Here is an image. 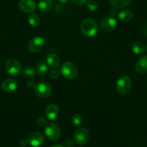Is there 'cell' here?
<instances>
[{"label": "cell", "instance_id": "cell-21", "mask_svg": "<svg viewBox=\"0 0 147 147\" xmlns=\"http://www.w3.org/2000/svg\"><path fill=\"white\" fill-rule=\"evenodd\" d=\"M22 74L27 78H32L33 77H35L36 71L35 70L34 68L31 67V66H27L22 69Z\"/></svg>", "mask_w": 147, "mask_h": 147}, {"label": "cell", "instance_id": "cell-5", "mask_svg": "<svg viewBox=\"0 0 147 147\" xmlns=\"http://www.w3.org/2000/svg\"><path fill=\"white\" fill-rule=\"evenodd\" d=\"M34 90L35 94L40 98H47L52 93L51 87L47 82H40L35 84Z\"/></svg>", "mask_w": 147, "mask_h": 147}, {"label": "cell", "instance_id": "cell-23", "mask_svg": "<svg viewBox=\"0 0 147 147\" xmlns=\"http://www.w3.org/2000/svg\"><path fill=\"white\" fill-rule=\"evenodd\" d=\"M82 117L79 113L74 114L71 118L72 123L75 125V126H80L82 123Z\"/></svg>", "mask_w": 147, "mask_h": 147}, {"label": "cell", "instance_id": "cell-15", "mask_svg": "<svg viewBox=\"0 0 147 147\" xmlns=\"http://www.w3.org/2000/svg\"><path fill=\"white\" fill-rule=\"evenodd\" d=\"M53 2L52 0H40L38 5L39 11L42 13L49 12L53 8Z\"/></svg>", "mask_w": 147, "mask_h": 147}, {"label": "cell", "instance_id": "cell-17", "mask_svg": "<svg viewBox=\"0 0 147 147\" xmlns=\"http://www.w3.org/2000/svg\"><path fill=\"white\" fill-rule=\"evenodd\" d=\"M46 62L51 67L56 68L60 64V59H59V56L55 53H50L48 55Z\"/></svg>", "mask_w": 147, "mask_h": 147}, {"label": "cell", "instance_id": "cell-24", "mask_svg": "<svg viewBox=\"0 0 147 147\" xmlns=\"http://www.w3.org/2000/svg\"><path fill=\"white\" fill-rule=\"evenodd\" d=\"M87 6L90 11H96L99 8V4L95 0H89L87 2Z\"/></svg>", "mask_w": 147, "mask_h": 147}, {"label": "cell", "instance_id": "cell-19", "mask_svg": "<svg viewBox=\"0 0 147 147\" xmlns=\"http://www.w3.org/2000/svg\"><path fill=\"white\" fill-rule=\"evenodd\" d=\"M132 0H110V4L115 8H123L128 6Z\"/></svg>", "mask_w": 147, "mask_h": 147}, {"label": "cell", "instance_id": "cell-8", "mask_svg": "<svg viewBox=\"0 0 147 147\" xmlns=\"http://www.w3.org/2000/svg\"><path fill=\"white\" fill-rule=\"evenodd\" d=\"M90 135L87 129L84 128H80L76 130L75 133L74 134V141L79 145H84L88 141Z\"/></svg>", "mask_w": 147, "mask_h": 147}, {"label": "cell", "instance_id": "cell-3", "mask_svg": "<svg viewBox=\"0 0 147 147\" xmlns=\"http://www.w3.org/2000/svg\"><path fill=\"white\" fill-rule=\"evenodd\" d=\"M132 87V81L128 76H121L116 83V90L119 94H125L131 90Z\"/></svg>", "mask_w": 147, "mask_h": 147}, {"label": "cell", "instance_id": "cell-11", "mask_svg": "<svg viewBox=\"0 0 147 147\" xmlns=\"http://www.w3.org/2000/svg\"><path fill=\"white\" fill-rule=\"evenodd\" d=\"M28 144L32 147H39L43 144L45 138L43 134L38 132L32 133L28 139Z\"/></svg>", "mask_w": 147, "mask_h": 147}, {"label": "cell", "instance_id": "cell-1", "mask_svg": "<svg viewBox=\"0 0 147 147\" xmlns=\"http://www.w3.org/2000/svg\"><path fill=\"white\" fill-rule=\"evenodd\" d=\"M78 68L74 63L66 61L61 65L60 72L66 79L69 80H74L78 75Z\"/></svg>", "mask_w": 147, "mask_h": 147}, {"label": "cell", "instance_id": "cell-22", "mask_svg": "<svg viewBox=\"0 0 147 147\" xmlns=\"http://www.w3.org/2000/svg\"><path fill=\"white\" fill-rule=\"evenodd\" d=\"M28 22L31 26L36 27L40 24V18L37 14H32L28 18Z\"/></svg>", "mask_w": 147, "mask_h": 147}, {"label": "cell", "instance_id": "cell-28", "mask_svg": "<svg viewBox=\"0 0 147 147\" xmlns=\"http://www.w3.org/2000/svg\"><path fill=\"white\" fill-rule=\"evenodd\" d=\"M116 15H117V11L115 10V9H110V11H109V15H110V17L114 18Z\"/></svg>", "mask_w": 147, "mask_h": 147}, {"label": "cell", "instance_id": "cell-32", "mask_svg": "<svg viewBox=\"0 0 147 147\" xmlns=\"http://www.w3.org/2000/svg\"><path fill=\"white\" fill-rule=\"evenodd\" d=\"M146 51H147V46H146Z\"/></svg>", "mask_w": 147, "mask_h": 147}, {"label": "cell", "instance_id": "cell-29", "mask_svg": "<svg viewBox=\"0 0 147 147\" xmlns=\"http://www.w3.org/2000/svg\"><path fill=\"white\" fill-rule=\"evenodd\" d=\"M27 87H28L29 89H32L33 87L35 88V84L33 82L29 81V82H28V83H27Z\"/></svg>", "mask_w": 147, "mask_h": 147}, {"label": "cell", "instance_id": "cell-16", "mask_svg": "<svg viewBox=\"0 0 147 147\" xmlns=\"http://www.w3.org/2000/svg\"><path fill=\"white\" fill-rule=\"evenodd\" d=\"M118 19L123 22H128L132 20L133 12L129 9H123L118 13Z\"/></svg>", "mask_w": 147, "mask_h": 147}, {"label": "cell", "instance_id": "cell-2", "mask_svg": "<svg viewBox=\"0 0 147 147\" xmlns=\"http://www.w3.org/2000/svg\"><path fill=\"white\" fill-rule=\"evenodd\" d=\"M80 30L83 35L87 37H93L97 32V23L92 19H86L82 22Z\"/></svg>", "mask_w": 147, "mask_h": 147}, {"label": "cell", "instance_id": "cell-14", "mask_svg": "<svg viewBox=\"0 0 147 147\" xmlns=\"http://www.w3.org/2000/svg\"><path fill=\"white\" fill-rule=\"evenodd\" d=\"M136 70L139 74L147 73V56H144L137 60L135 65Z\"/></svg>", "mask_w": 147, "mask_h": 147}, {"label": "cell", "instance_id": "cell-12", "mask_svg": "<svg viewBox=\"0 0 147 147\" xmlns=\"http://www.w3.org/2000/svg\"><path fill=\"white\" fill-rule=\"evenodd\" d=\"M18 83L13 79H7L2 82V90L5 92L12 93L17 90Z\"/></svg>", "mask_w": 147, "mask_h": 147}, {"label": "cell", "instance_id": "cell-31", "mask_svg": "<svg viewBox=\"0 0 147 147\" xmlns=\"http://www.w3.org/2000/svg\"><path fill=\"white\" fill-rule=\"evenodd\" d=\"M51 147H64L63 146L60 145V144H55V145H53Z\"/></svg>", "mask_w": 147, "mask_h": 147}, {"label": "cell", "instance_id": "cell-7", "mask_svg": "<svg viewBox=\"0 0 147 147\" xmlns=\"http://www.w3.org/2000/svg\"><path fill=\"white\" fill-rule=\"evenodd\" d=\"M45 44V40L40 36H37L30 40L28 49L32 53H38L43 49Z\"/></svg>", "mask_w": 147, "mask_h": 147}, {"label": "cell", "instance_id": "cell-18", "mask_svg": "<svg viewBox=\"0 0 147 147\" xmlns=\"http://www.w3.org/2000/svg\"><path fill=\"white\" fill-rule=\"evenodd\" d=\"M131 49H132L133 52L137 55H141L145 52V48L141 42L136 41L133 43Z\"/></svg>", "mask_w": 147, "mask_h": 147}, {"label": "cell", "instance_id": "cell-9", "mask_svg": "<svg viewBox=\"0 0 147 147\" xmlns=\"http://www.w3.org/2000/svg\"><path fill=\"white\" fill-rule=\"evenodd\" d=\"M117 25H118V23H117V21L115 19V18L108 16L102 20L100 27L103 31L110 32L113 31L116 28Z\"/></svg>", "mask_w": 147, "mask_h": 147}, {"label": "cell", "instance_id": "cell-6", "mask_svg": "<svg viewBox=\"0 0 147 147\" xmlns=\"http://www.w3.org/2000/svg\"><path fill=\"white\" fill-rule=\"evenodd\" d=\"M5 70L9 74L12 76H17L20 74L22 66L18 60L14 59H9L5 63Z\"/></svg>", "mask_w": 147, "mask_h": 147}, {"label": "cell", "instance_id": "cell-13", "mask_svg": "<svg viewBox=\"0 0 147 147\" xmlns=\"http://www.w3.org/2000/svg\"><path fill=\"white\" fill-rule=\"evenodd\" d=\"M45 114L49 120H55L59 114V109L56 105L50 104L46 107Z\"/></svg>", "mask_w": 147, "mask_h": 147}, {"label": "cell", "instance_id": "cell-20", "mask_svg": "<svg viewBox=\"0 0 147 147\" xmlns=\"http://www.w3.org/2000/svg\"><path fill=\"white\" fill-rule=\"evenodd\" d=\"M48 66L45 62L40 61L39 62L36 66V73L40 76L45 75L48 71Z\"/></svg>", "mask_w": 147, "mask_h": 147}, {"label": "cell", "instance_id": "cell-25", "mask_svg": "<svg viewBox=\"0 0 147 147\" xmlns=\"http://www.w3.org/2000/svg\"><path fill=\"white\" fill-rule=\"evenodd\" d=\"M60 74L61 72L59 70H57V69H53V70L51 71L50 74H49V76L53 80H56V79H58L60 77Z\"/></svg>", "mask_w": 147, "mask_h": 147}, {"label": "cell", "instance_id": "cell-26", "mask_svg": "<svg viewBox=\"0 0 147 147\" xmlns=\"http://www.w3.org/2000/svg\"><path fill=\"white\" fill-rule=\"evenodd\" d=\"M36 123L40 126H45L47 125V121L43 117H38L36 119Z\"/></svg>", "mask_w": 147, "mask_h": 147}, {"label": "cell", "instance_id": "cell-10", "mask_svg": "<svg viewBox=\"0 0 147 147\" xmlns=\"http://www.w3.org/2000/svg\"><path fill=\"white\" fill-rule=\"evenodd\" d=\"M19 8L24 13L31 14L36 9V3L35 0H20Z\"/></svg>", "mask_w": 147, "mask_h": 147}, {"label": "cell", "instance_id": "cell-30", "mask_svg": "<svg viewBox=\"0 0 147 147\" xmlns=\"http://www.w3.org/2000/svg\"><path fill=\"white\" fill-rule=\"evenodd\" d=\"M58 1H59V2L61 4H66L69 2V0H58Z\"/></svg>", "mask_w": 147, "mask_h": 147}, {"label": "cell", "instance_id": "cell-4", "mask_svg": "<svg viewBox=\"0 0 147 147\" xmlns=\"http://www.w3.org/2000/svg\"><path fill=\"white\" fill-rule=\"evenodd\" d=\"M45 134L51 141H56L61 136V129L59 125L53 123L47 124L45 128Z\"/></svg>", "mask_w": 147, "mask_h": 147}, {"label": "cell", "instance_id": "cell-27", "mask_svg": "<svg viewBox=\"0 0 147 147\" xmlns=\"http://www.w3.org/2000/svg\"><path fill=\"white\" fill-rule=\"evenodd\" d=\"M88 0H71L72 3L77 7H81L87 4Z\"/></svg>", "mask_w": 147, "mask_h": 147}]
</instances>
